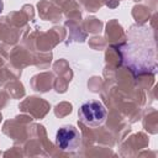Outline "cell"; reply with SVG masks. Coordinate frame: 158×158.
Listing matches in <instances>:
<instances>
[{"mask_svg":"<svg viewBox=\"0 0 158 158\" xmlns=\"http://www.w3.org/2000/svg\"><path fill=\"white\" fill-rule=\"evenodd\" d=\"M118 52L122 64L128 67L136 75L156 72L157 47L152 27L147 25L132 26Z\"/></svg>","mask_w":158,"mask_h":158,"instance_id":"cell-1","label":"cell"},{"mask_svg":"<svg viewBox=\"0 0 158 158\" xmlns=\"http://www.w3.org/2000/svg\"><path fill=\"white\" fill-rule=\"evenodd\" d=\"M79 120L90 127H98L102 125L107 116V110L99 100L84 101L78 110Z\"/></svg>","mask_w":158,"mask_h":158,"instance_id":"cell-2","label":"cell"},{"mask_svg":"<svg viewBox=\"0 0 158 158\" xmlns=\"http://www.w3.org/2000/svg\"><path fill=\"white\" fill-rule=\"evenodd\" d=\"M2 10H4V2H2V0H0V14L2 12Z\"/></svg>","mask_w":158,"mask_h":158,"instance_id":"cell-4","label":"cell"},{"mask_svg":"<svg viewBox=\"0 0 158 158\" xmlns=\"http://www.w3.org/2000/svg\"><path fill=\"white\" fill-rule=\"evenodd\" d=\"M81 135L73 125H64L56 133V144L64 152H75L80 147Z\"/></svg>","mask_w":158,"mask_h":158,"instance_id":"cell-3","label":"cell"}]
</instances>
